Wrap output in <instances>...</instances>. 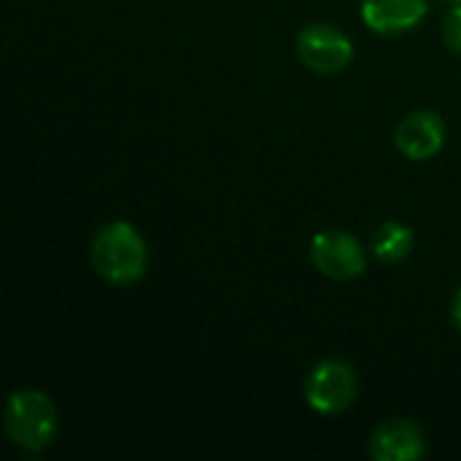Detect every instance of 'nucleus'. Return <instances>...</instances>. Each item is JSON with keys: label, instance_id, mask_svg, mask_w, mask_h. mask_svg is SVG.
I'll list each match as a JSON object with an SVG mask.
<instances>
[{"label": "nucleus", "instance_id": "nucleus-1", "mask_svg": "<svg viewBox=\"0 0 461 461\" xmlns=\"http://www.w3.org/2000/svg\"><path fill=\"white\" fill-rule=\"evenodd\" d=\"M89 259L103 281L127 286L146 276L149 249L143 235L130 221H111L97 230L89 249Z\"/></svg>", "mask_w": 461, "mask_h": 461}, {"label": "nucleus", "instance_id": "nucleus-2", "mask_svg": "<svg viewBox=\"0 0 461 461\" xmlns=\"http://www.w3.org/2000/svg\"><path fill=\"white\" fill-rule=\"evenodd\" d=\"M3 429L14 446L38 454L49 448L57 438V408L49 400V394L38 389H19L8 397L3 408Z\"/></svg>", "mask_w": 461, "mask_h": 461}, {"label": "nucleus", "instance_id": "nucleus-3", "mask_svg": "<svg viewBox=\"0 0 461 461\" xmlns=\"http://www.w3.org/2000/svg\"><path fill=\"white\" fill-rule=\"evenodd\" d=\"M357 373L351 365L340 359H324L319 362L303 386V397L311 405V411L321 416H338L351 408L357 400Z\"/></svg>", "mask_w": 461, "mask_h": 461}, {"label": "nucleus", "instance_id": "nucleus-4", "mask_svg": "<svg viewBox=\"0 0 461 461\" xmlns=\"http://www.w3.org/2000/svg\"><path fill=\"white\" fill-rule=\"evenodd\" d=\"M297 57L300 62L321 76H335L346 70L354 59V43L346 32H340L335 24H308L297 32Z\"/></svg>", "mask_w": 461, "mask_h": 461}, {"label": "nucleus", "instance_id": "nucleus-5", "mask_svg": "<svg viewBox=\"0 0 461 461\" xmlns=\"http://www.w3.org/2000/svg\"><path fill=\"white\" fill-rule=\"evenodd\" d=\"M311 262L332 281H351L367 270L362 243L343 230L319 232L311 240Z\"/></svg>", "mask_w": 461, "mask_h": 461}, {"label": "nucleus", "instance_id": "nucleus-6", "mask_svg": "<svg viewBox=\"0 0 461 461\" xmlns=\"http://www.w3.org/2000/svg\"><path fill=\"white\" fill-rule=\"evenodd\" d=\"M367 454L373 461H419L427 454V438L413 421L389 419L370 435Z\"/></svg>", "mask_w": 461, "mask_h": 461}, {"label": "nucleus", "instance_id": "nucleus-7", "mask_svg": "<svg viewBox=\"0 0 461 461\" xmlns=\"http://www.w3.org/2000/svg\"><path fill=\"white\" fill-rule=\"evenodd\" d=\"M394 143L413 162L432 159L446 143V122L435 111H413L400 122Z\"/></svg>", "mask_w": 461, "mask_h": 461}, {"label": "nucleus", "instance_id": "nucleus-8", "mask_svg": "<svg viewBox=\"0 0 461 461\" xmlns=\"http://www.w3.org/2000/svg\"><path fill=\"white\" fill-rule=\"evenodd\" d=\"M427 11V0H362V22L378 35L413 30L424 22Z\"/></svg>", "mask_w": 461, "mask_h": 461}, {"label": "nucleus", "instance_id": "nucleus-9", "mask_svg": "<svg viewBox=\"0 0 461 461\" xmlns=\"http://www.w3.org/2000/svg\"><path fill=\"white\" fill-rule=\"evenodd\" d=\"M413 240H416L413 230L405 227L402 221H384V224L373 232L370 246H373V254H375L381 262L392 265V262H402V259L413 251Z\"/></svg>", "mask_w": 461, "mask_h": 461}, {"label": "nucleus", "instance_id": "nucleus-10", "mask_svg": "<svg viewBox=\"0 0 461 461\" xmlns=\"http://www.w3.org/2000/svg\"><path fill=\"white\" fill-rule=\"evenodd\" d=\"M443 41L451 51L461 54V3H454V8L443 19Z\"/></svg>", "mask_w": 461, "mask_h": 461}, {"label": "nucleus", "instance_id": "nucleus-11", "mask_svg": "<svg viewBox=\"0 0 461 461\" xmlns=\"http://www.w3.org/2000/svg\"><path fill=\"white\" fill-rule=\"evenodd\" d=\"M451 321H454V327L461 332V289L456 292L454 303H451Z\"/></svg>", "mask_w": 461, "mask_h": 461}, {"label": "nucleus", "instance_id": "nucleus-12", "mask_svg": "<svg viewBox=\"0 0 461 461\" xmlns=\"http://www.w3.org/2000/svg\"><path fill=\"white\" fill-rule=\"evenodd\" d=\"M448 3H461V0H448Z\"/></svg>", "mask_w": 461, "mask_h": 461}]
</instances>
